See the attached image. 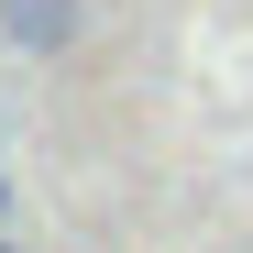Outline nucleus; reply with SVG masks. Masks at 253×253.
I'll return each mask as SVG.
<instances>
[{
	"label": "nucleus",
	"instance_id": "1",
	"mask_svg": "<svg viewBox=\"0 0 253 253\" xmlns=\"http://www.w3.org/2000/svg\"><path fill=\"white\" fill-rule=\"evenodd\" d=\"M0 33H11V44H33V55H55V44H77V0H11V11H0Z\"/></svg>",
	"mask_w": 253,
	"mask_h": 253
},
{
	"label": "nucleus",
	"instance_id": "2",
	"mask_svg": "<svg viewBox=\"0 0 253 253\" xmlns=\"http://www.w3.org/2000/svg\"><path fill=\"white\" fill-rule=\"evenodd\" d=\"M0 220H11V176H0Z\"/></svg>",
	"mask_w": 253,
	"mask_h": 253
},
{
	"label": "nucleus",
	"instance_id": "3",
	"mask_svg": "<svg viewBox=\"0 0 253 253\" xmlns=\"http://www.w3.org/2000/svg\"><path fill=\"white\" fill-rule=\"evenodd\" d=\"M0 253H22V242H0Z\"/></svg>",
	"mask_w": 253,
	"mask_h": 253
}]
</instances>
